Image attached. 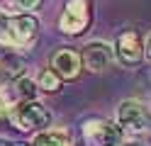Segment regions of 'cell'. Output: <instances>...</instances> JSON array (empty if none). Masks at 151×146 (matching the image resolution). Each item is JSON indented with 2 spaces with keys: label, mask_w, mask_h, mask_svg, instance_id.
<instances>
[{
  "label": "cell",
  "mask_w": 151,
  "mask_h": 146,
  "mask_svg": "<svg viewBox=\"0 0 151 146\" xmlns=\"http://www.w3.org/2000/svg\"><path fill=\"white\" fill-rule=\"evenodd\" d=\"M37 34H39V17L37 15H27V12H15V15H7V22L5 29L0 34V46H7V49H27Z\"/></svg>",
  "instance_id": "obj_1"
},
{
  "label": "cell",
  "mask_w": 151,
  "mask_h": 146,
  "mask_svg": "<svg viewBox=\"0 0 151 146\" xmlns=\"http://www.w3.org/2000/svg\"><path fill=\"white\" fill-rule=\"evenodd\" d=\"M7 117H10V122L20 132H37L39 134L51 124V110L39 100H27V102L15 105L7 112Z\"/></svg>",
  "instance_id": "obj_2"
},
{
  "label": "cell",
  "mask_w": 151,
  "mask_h": 146,
  "mask_svg": "<svg viewBox=\"0 0 151 146\" xmlns=\"http://www.w3.org/2000/svg\"><path fill=\"white\" fill-rule=\"evenodd\" d=\"M115 119H117L122 132H127V134H141V132H146V127H149V107L141 100H134V97L122 100L117 105Z\"/></svg>",
  "instance_id": "obj_3"
},
{
  "label": "cell",
  "mask_w": 151,
  "mask_h": 146,
  "mask_svg": "<svg viewBox=\"0 0 151 146\" xmlns=\"http://www.w3.org/2000/svg\"><path fill=\"white\" fill-rule=\"evenodd\" d=\"M90 24V0H68L59 17V32L68 37H78Z\"/></svg>",
  "instance_id": "obj_4"
},
{
  "label": "cell",
  "mask_w": 151,
  "mask_h": 146,
  "mask_svg": "<svg viewBox=\"0 0 151 146\" xmlns=\"http://www.w3.org/2000/svg\"><path fill=\"white\" fill-rule=\"evenodd\" d=\"M112 46H115V58L127 68H134L144 61V39H141L137 29L119 32Z\"/></svg>",
  "instance_id": "obj_5"
},
{
  "label": "cell",
  "mask_w": 151,
  "mask_h": 146,
  "mask_svg": "<svg viewBox=\"0 0 151 146\" xmlns=\"http://www.w3.org/2000/svg\"><path fill=\"white\" fill-rule=\"evenodd\" d=\"M83 136L95 144V146H122L124 144V132L119 129L117 122H110V119H88L83 124Z\"/></svg>",
  "instance_id": "obj_6"
},
{
  "label": "cell",
  "mask_w": 151,
  "mask_h": 146,
  "mask_svg": "<svg viewBox=\"0 0 151 146\" xmlns=\"http://www.w3.org/2000/svg\"><path fill=\"white\" fill-rule=\"evenodd\" d=\"M83 58V68L90 73H102L107 71L115 61V46L110 42H102V39H95V42H88L81 51Z\"/></svg>",
  "instance_id": "obj_7"
},
{
  "label": "cell",
  "mask_w": 151,
  "mask_h": 146,
  "mask_svg": "<svg viewBox=\"0 0 151 146\" xmlns=\"http://www.w3.org/2000/svg\"><path fill=\"white\" fill-rule=\"evenodd\" d=\"M51 68L59 73L63 81H76L83 71V58H81V51L76 49H59L51 58Z\"/></svg>",
  "instance_id": "obj_8"
},
{
  "label": "cell",
  "mask_w": 151,
  "mask_h": 146,
  "mask_svg": "<svg viewBox=\"0 0 151 146\" xmlns=\"http://www.w3.org/2000/svg\"><path fill=\"white\" fill-rule=\"evenodd\" d=\"M29 146H73V136L66 129H44L34 134Z\"/></svg>",
  "instance_id": "obj_9"
},
{
  "label": "cell",
  "mask_w": 151,
  "mask_h": 146,
  "mask_svg": "<svg viewBox=\"0 0 151 146\" xmlns=\"http://www.w3.org/2000/svg\"><path fill=\"white\" fill-rule=\"evenodd\" d=\"M10 85H12V90H15V97H17V102L37 100L39 85H37V81H34V78H29V76H22L20 81H15V83H10Z\"/></svg>",
  "instance_id": "obj_10"
},
{
  "label": "cell",
  "mask_w": 151,
  "mask_h": 146,
  "mask_svg": "<svg viewBox=\"0 0 151 146\" xmlns=\"http://www.w3.org/2000/svg\"><path fill=\"white\" fill-rule=\"evenodd\" d=\"M37 85H39V90H44V93H59L61 85H63V78L56 73L54 68H44L39 73V78H37Z\"/></svg>",
  "instance_id": "obj_11"
},
{
  "label": "cell",
  "mask_w": 151,
  "mask_h": 146,
  "mask_svg": "<svg viewBox=\"0 0 151 146\" xmlns=\"http://www.w3.org/2000/svg\"><path fill=\"white\" fill-rule=\"evenodd\" d=\"M42 5H44V0H15V10L27 12V15H34V10H39Z\"/></svg>",
  "instance_id": "obj_12"
},
{
  "label": "cell",
  "mask_w": 151,
  "mask_h": 146,
  "mask_svg": "<svg viewBox=\"0 0 151 146\" xmlns=\"http://www.w3.org/2000/svg\"><path fill=\"white\" fill-rule=\"evenodd\" d=\"M0 12H3V15L15 12V0H0Z\"/></svg>",
  "instance_id": "obj_13"
},
{
  "label": "cell",
  "mask_w": 151,
  "mask_h": 146,
  "mask_svg": "<svg viewBox=\"0 0 151 146\" xmlns=\"http://www.w3.org/2000/svg\"><path fill=\"white\" fill-rule=\"evenodd\" d=\"M144 58L151 61V34L146 37V42H144Z\"/></svg>",
  "instance_id": "obj_14"
},
{
  "label": "cell",
  "mask_w": 151,
  "mask_h": 146,
  "mask_svg": "<svg viewBox=\"0 0 151 146\" xmlns=\"http://www.w3.org/2000/svg\"><path fill=\"white\" fill-rule=\"evenodd\" d=\"M0 146H24V144H17V141H10V139H3L0 136Z\"/></svg>",
  "instance_id": "obj_15"
},
{
  "label": "cell",
  "mask_w": 151,
  "mask_h": 146,
  "mask_svg": "<svg viewBox=\"0 0 151 146\" xmlns=\"http://www.w3.org/2000/svg\"><path fill=\"white\" fill-rule=\"evenodd\" d=\"M122 146H141V144H137V141H124Z\"/></svg>",
  "instance_id": "obj_16"
}]
</instances>
